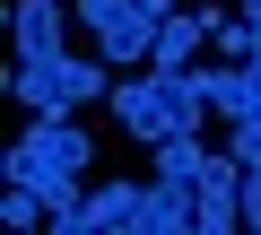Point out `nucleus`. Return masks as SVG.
I'll list each match as a JSON object with an SVG mask.
<instances>
[{
	"label": "nucleus",
	"mask_w": 261,
	"mask_h": 235,
	"mask_svg": "<svg viewBox=\"0 0 261 235\" xmlns=\"http://www.w3.org/2000/svg\"><path fill=\"white\" fill-rule=\"evenodd\" d=\"M87 131L70 122V113H35V122H27V140L9 148V183H35L44 192V226H79L87 218V192H79V174H87Z\"/></svg>",
	"instance_id": "nucleus-1"
},
{
	"label": "nucleus",
	"mask_w": 261,
	"mask_h": 235,
	"mask_svg": "<svg viewBox=\"0 0 261 235\" xmlns=\"http://www.w3.org/2000/svg\"><path fill=\"white\" fill-rule=\"evenodd\" d=\"M200 113H209V96L192 87V79H166V70H148V79H122L113 87V122L130 131V140H174V131H200Z\"/></svg>",
	"instance_id": "nucleus-2"
},
{
	"label": "nucleus",
	"mask_w": 261,
	"mask_h": 235,
	"mask_svg": "<svg viewBox=\"0 0 261 235\" xmlns=\"http://www.w3.org/2000/svg\"><path fill=\"white\" fill-rule=\"evenodd\" d=\"M166 9H174V0H79V27L96 35V61L130 70V61H148V53H157Z\"/></svg>",
	"instance_id": "nucleus-3"
},
{
	"label": "nucleus",
	"mask_w": 261,
	"mask_h": 235,
	"mask_svg": "<svg viewBox=\"0 0 261 235\" xmlns=\"http://www.w3.org/2000/svg\"><path fill=\"white\" fill-rule=\"evenodd\" d=\"M105 70H113V61H79V53L18 61V70H9V96H18L27 113H79L87 96H113V87H105Z\"/></svg>",
	"instance_id": "nucleus-4"
},
{
	"label": "nucleus",
	"mask_w": 261,
	"mask_h": 235,
	"mask_svg": "<svg viewBox=\"0 0 261 235\" xmlns=\"http://www.w3.org/2000/svg\"><path fill=\"white\" fill-rule=\"evenodd\" d=\"M192 192H200V235H235V226H244V157H235V148H226V157L209 148V166H200Z\"/></svg>",
	"instance_id": "nucleus-5"
},
{
	"label": "nucleus",
	"mask_w": 261,
	"mask_h": 235,
	"mask_svg": "<svg viewBox=\"0 0 261 235\" xmlns=\"http://www.w3.org/2000/svg\"><path fill=\"white\" fill-rule=\"evenodd\" d=\"M140 218H148V183H96L79 226H87V235H113V226H122V235H140Z\"/></svg>",
	"instance_id": "nucleus-6"
},
{
	"label": "nucleus",
	"mask_w": 261,
	"mask_h": 235,
	"mask_svg": "<svg viewBox=\"0 0 261 235\" xmlns=\"http://www.w3.org/2000/svg\"><path fill=\"white\" fill-rule=\"evenodd\" d=\"M200 44H209V9H166V27H157V53H148V61H157L166 79H183Z\"/></svg>",
	"instance_id": "nucleus-7"
},
{
	"label": "nucleus",
	"mask_w": 261,
	"mask_h": 235,
	"mask_svg": "<svg viewBox=\"0 0 261 235\" xmlns=\"http://www.w3.org/2000/svg\"><path fill=\"white\" fill-rule=\"evenodd\" d=\"M9 27H18V61H53L61 53V0H9Z\"/></svg>",
	"instance_id": "nucleus-8"
},
{
	"label": "nucleus",
	"mask_w": 261,
	"mask_h": 235,
	"mask_svg": "<svg viewBox=\"0 0 261 235\" xmlns=\"http://www.w3.org/2000/svg\"><path fill=\"white\" fill-rule=\"evenodd\" d=\"M140 235H200V192H192V183H148Z\"/></svg>",
	"instance_id": "nucleus-9"
},
{
	"label": "nucleus",
	"mask_w": 261,
	"mask_h": 235,
	"mask_svg": "<svg viewBox=\"0 0 261 235\" xmlns=\"http://www.w3.org/2000/svg\"><path fill=\"white\" fill-rule=\"evenodd\" d=\"M200 166H209L200 131H174V140H157V183H200Z\"/></svg>",
	"instance_id": "nucleus-10"
},
{
	"label": "nucleus",
	"mask_w": 261,
	"mask_h": 235,
	"mask_svg": "<svg viewBox=\"0 0 261 235\" xmlns=\"http://www.w3.org/2000/svg\"><path fill=\"white\" fill-rule=\"evenodd\" d=\"M209 44H218L226 61H252V18H226V9H209Z\"/></svg>",
	"instance_id": "nucleus-11"
},
{
	"label": "nucleus",
	"mask_w": 261,
	"mask_h": 235,
	"mask_svg": "<svg viewBox=\"0 0 261 235\" xmlns=\"http://www.w3.org/2000/svg\"><path fill=\"white\" fill-rule=\"evenodd\" d=\"M244 166H261V113H244V122H235V140H226Z\"/></svg>",
	"instance_id": "nucleus-12"
},
{
	"label": "nucleus",
	"mask_w": 261,
	"mask_h": 235,
	"mask_svg": "<svg viewBox=\"0 0 261 235\" xmlns=\"http://www.w3.org/2000/svg\"><path fill=\"white\" fill-rule=\"evenodd\" d=\"M244 226H261V166H244Z\"/></svg>",
	"instance_id": "nucleus-13"
}]
</instances>
